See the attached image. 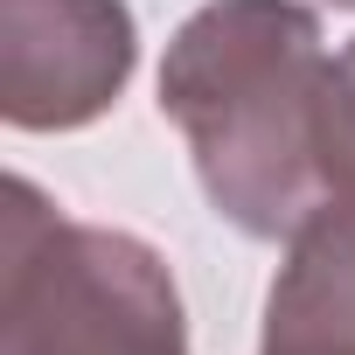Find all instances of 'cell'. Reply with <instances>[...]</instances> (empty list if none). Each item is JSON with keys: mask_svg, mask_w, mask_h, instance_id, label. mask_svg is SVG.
Returning <instances> with one entry per match:
<instances>
[{"mask_svg": "<svg viewBox=\"0 0 355 355\" xmlns=\"http://www.w3.org/2000/svg\"><path fill=\"white\" fill-rule=\"evenodd\" d=\"M334 146H341V196H355V42L334 56Z\"/></svg>", "mask_w": 355, "mask_h": 355, "instance_id": "5b68a950", "label": "cell"}, {"mask_svg": "<svg viewBox=\"0 0 355 355\" xmlns=\"http://www.w3.org/2000/svg\"><path fill=\"white\" fill-rule=\"evenodd\" d=\"M327 8H355V0H327Z\"/></svg>", "mask_w": 355, "mask_h": 355, "instance_id": "8992f818", "label": "cell"}, {"mask_svg": "<svg viewBox=\"0 0 355 355\" xmlns=\"http://www.w3.org/2000/svg\"><path fill=\"white\" fill-rule=\"evenodd\" d=\"M125 0H0V119L21 132L91 125L132 77Z\"/></svg>", "mask_w": 355, "mask_h": 355, "instance_id": "3957f363", "label": "cell"}, {"mask_svg": "<svg viewBox=\"0 0 355 355\" xmlns=\"http://www.w3.org/2000/svg\"><path fill=\"white\" fill-rule=\"evenodd\" d=\"M258 355H355V196H334L286 237Z\"/></svg>", "mask_w": 355, "mask_h": 355, "instance_id": "277c9868", "label": "cell"}, {"mask_svg": "<svg viewBox=\"0 0 355 355\" xmlns=\"http://www.w3.org/2000/svg\"><path fill=\"white\" fill-rule=\"evenodd\" d=\"M0 355H189L167 265L98 223H70L35 182L0 209Z\"/></svg>", "mask_w": 355, "mask_h": 355, "instance_id": "7a4b0ae2", "label": "cell"}, {"mask_svg": "<svg viewBox=\"0 0 355 355\" xmlns=\"http://www.w3.org/2000/svg\"><path fill=\"white\" fill-rule=\"evenodd\" d=\"M160 112L244 237H293L341 196L334 56L293 0H209L160 63Z\"/></svg>", "mask_w": 355, "mask_h": 355, "instance_id": "6da1fadb", "label": "cell"}]
</instances>
